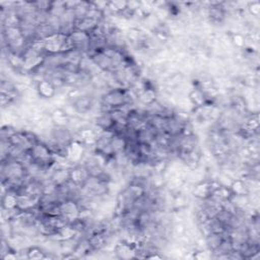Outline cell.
Listing matches in <instances>:
<instances>
[{
	"label": "cell",
	"instance_id": "1",
	"mask_svg": "<svg viewBox=\"0 0 260 260\" xmlns=\"http://www.w3.org/2000/svg\"><path fill=\"white\" fill-rule=\"evenodd\" d=\"M49 137L59 147L67 148L75 139V132L68 126H53L50 130Z\"/></svg>",
	"mask_w": 260,
	"mask_h": 260
},
{
	"label": "cell",
	"instance_id": "2",
	"mask_svg": "<svg viewBox=\"0 0 260 260\" xmlns=\"http://www.w3.org/2000/svg\"><path fill=\"white\" fill-rule=\"evenodd\" d=\"M87 148L85 146L83 141L79 139H74L67 148V153H66V160L67 162L75 166V165L81 164L86 155H87Z\"/></svg>",
	"mask_w": 260,
	"mask_h": 260
},
{
	"label": "cell",
	"instance_id": "3",
	"mask_svg": "<svg viewBox=\"0 0 260 260\" xmlns=\"http://www.w3.org/2000/svg\"><path fill=\"white\" fill-rule=\"evenodd\" d=\"M137 244L120 240L115 244L113 252L115 256L119 259H133L137 256Z\"/></svg>",
	"mask_w": 260,
	"mask_h": 260
},
{
	"label": "cell",
	"instance_id": "4",
	"mask_svg": "<svg viewBox=\"0 0 260 260\" xmlns=\"http://www.w3.org/2000/svg\"><path fill=\"white\" fill-rule=\"evenodd\" d=\"M81 207L76 200L67 199L60 202V215L68 220L69 223H72L79 219Z\"/></svg>",
	"mask_w": 260,
	"mask_h": 260
},
{
	"label": "cell",
	"instance_id": "5",
	"mask_svg": "<svg viewBox=\"0 0 260 260\" xmlns=\"http://www.w3.org/2000/svg\"><path fill=\"white\" fill-rule=\"evenodd\" d=\"M88 178H89L88 172L83 163L75 165V166L70 168L69 180L74 184L78 185L79 187H83L86 184V182L88 180Z\"/></svg>",
	"mask_w": 260,
	"mask_h": 260
},
{
	"label": "cell",
	"instance_id": "6",
	"mask_svg": "<svg viewBox=\"0 0 260 260\" xmlns=\"http://www.w3.org/2000/svg\"><path fill=\"white\" fill-rule=\"evenodd\" d=\"M36 88L41 100L43 101L53 100L57 94L56 87L50 82L46 80H42L36 83Z\"/></svg>",
	"mask_w": 260,
	"mask_h": 260
},
{
	"label": "cell",
	"instance_id": "7",
	"mask_svg": "<svg viewBox=\"0 0 260 260\" xmlns=\"http://www.w3.org/2000/svg\"><path fill=\"white\" fill-rule=\"evenodd\" d=\"M93 125L102 131H112L115 123L110 112H100L93 118Z\"/></svg>",
	"mask_w": 260,
	"mask_h": 260
},
{
	"label": "cell",
	"instance_id": "8",
	"mask_svg": "<svg viewBox=\"0 0 260 260\" xmlns=\"http://www.w3.org/2000/svg\"><path fill=\"white\" fill-rule=\"evenodd\" d=\"M229 237V234L227 233H210L206 237H204L205 247L207 250L212 253L215 252L224 242L225 238Z\"/></svg>",
	"mask_w": 260,
	"mask_h": 260
},
{
	"label": "cell",
	"instance_id": "9",
	"mask_svg": "<svg viewBox=\"0 0 260 260\" xmlns=\"http://www.w3.org/2000/svg\"><path fill=\"white\" fill-rule=\"evenodd\" d=\"M53 253H49L44 248L37 246V245H31L26 249V255L27 259L35 260V259H48V258H55V256L51 255Z\"/></svg>",
	"mask_w": 260,
	"mask_h": 260
},
{
	"label": "cell",
	"instance_id": "10",
	"mask_svg": "<svg viewBox=\"0 0 260 260\" xmlns=\"http://www.w3.org/2000/svg\"><path fill=\"white\" fill-rule=\"evenodd\" d=\"M111 148L114 152V155H121L124 154L127 147V139L125 136L120 134H113L111 138Z\"/></svg>",
	"mask_w": 260,
	"mask_h": 260
},
{
	"label": "cell",
	"instance_id": "11",
	"mask_svg": "<svg viewBox=\"0 0 260 260\" xmlns=\"http://www.w3.org/2000/svg\"><path fill=\"white\" fill-rule=\"evenodd\" d=\"M230 189L234 195H248L250 193V189L243 178L233 179Z\"/></svg>",
	"mask_w": 260,
	"mask_h": 260
},
{
	"label": "cell",
	"instance_id": "12",
	"mask_svg": "<svg viewBox=\"0 0 260 260\" xmlns=\"http://www.w3.org/2000/svg\"><path fill=\"white\" fill-rule=\"evenodd\" d=\"M51 120L55 126H68L70 124V118L65 114L61 108H56L50 113Z\"/></svg>",
	"mask_w": 260,
	"mask_h": 260
},
{
	"label": "cell",
	"instance_id": "13",
	"mask_svg": "<svg viewBox=\"0 0 260 260\" xmlns=\"http://www.w3.org/2000/svg\"><path fill=\"white\" fill-rule=\"evenodd\" d=\"M229 39L231 41L232 46L235 48V50H238L241 51L243 50L245 47H246V35L242 34V33H236V32H227Z\"/></svg>",
	"mask_w": 260,
	"mask_h": 260
},
{
	"label": "cell",
	"instance_id": "14",
	"mask_svg": "<svg viewBox=\"0 0 260 260\" xmlns=\"http://www.w3.org/2000/svg\"><path fill=\"white\" fill-rule=\"evenodd\" d=\"M99 25V22L93 20L91 18L86 17L82 20H77L76 21V30H80L83 32H86L87 34H91L94 30L97 29Z\"/></svg>",
	"mask_w": 260,
	"mask_h": 260
},
{
	"label": "cell",
	"instance_id": "15",
	"mask_svg": "<svg viewBox=\"0 0 260 260\" xmlns=\"http://www.w3.org/2000/svg\"><path fill=\"white\" fill-rule=\"evenodd\" d=\"M246 11L253 18L259 19V16H260V2L258 1V0H256V1L247 2Z\"/></svg>",
	"mask_w": 260,
	"mask_h": 260
}]
</instances>
